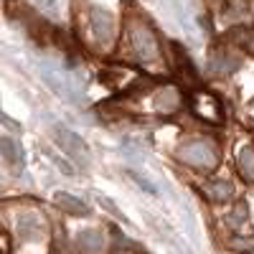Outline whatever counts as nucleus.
Masks as SVG:
<instances>
[{
  "label": "nucleus",
  "mask_w": 254,
  "mask_h": 254,
  "mask_svg": "<svg viewBox=\"0 0 254 254\" xmlns=\"http://www.w3.org/2000/svg\"><path fill=\"white\" fill-rule=\"evenodd\" d=\"M178 158L188 165L198 168V171L208 173L214 171L216 163H219V155H216V147L211 145L208 140H188L178 147Z\"/></svg>",
  "instance_id": "obj_1"
},
{
  "label": "nucleus",
  "mask_w": 254,
  "mask_h": 254,
  "mask_svg": "<svg viewBox=\"0 0 254 254\" xmlns=\"http://www.w3.org/2000/svg\"><path fill=\"white\" fill-rule=\"evenodd\" d=\"M130 46H132V51H135V56L140 61H153L160 54L158 38H155V33L147 28V26H135L130 31Z\"/></svg>",
  "instance_id": "obj_2"
},
{
  "label": "nucleus",
  "mask_w": 254,
  "mask_h": 254,
  "mask_svg": "<svg viewBox=\"0 0 254 254\" xmlns=\"http://www.w3.org/2000/svg\"><path fill=\"white\" fill-rule=\"evenodd\" d=\"M190 110H193L201 120L206 122H221V104L214 94H208L206 89H198L193 94V99H190Z\"/></svg>",
  "instance_id": "obj_3"
},
{
  "label": "nucleus",
  "mask_w": 254,
  "mask_h": 254,
  "mask_svg": "<svg viewBox=\"0 0 254 254\" xmlns=\"http://www.w3.org/2000/svg\"><path fill=\"white\" fill-rule=\"evenodd\" d=\"M89 23H92V31H94V36H97V41L99 44H107V41L112 38V15L107 13V10H99V8H94L92 13H89Z\"/></svg>",
  "instance_id": "obj_4"
},
{
  "label": "nucleus",
  "mask_w": 254,
  "mask_h": 254,
  "mask_svg": "<svg viewBox=\"0 0 254 254\" xmlns=\"http://www.w3.org/2000/svg\"><path fill=\"white\" fill-rule=\"evenodd\" d=\"M54 137H56V142H59L61 150H66L69 155H84V153H87V145H84V140H81L76 132L66 130V127H56Z\"/></svg>",
  "instance_id": "obj_5"
},
{
  "label": "nucleus",
  "mask_w": 254,
  "mask_h": 254,
  "mask_svg": "<svg viewBox=\"0 0 254 254\" xmlns=\"http://www.w3.org/2000/svg\"><path fill=\"white\" fill-rule=\"evenodd\" d=\"M15 231H18V237H20V239H26V242L41 239V237H44V221H41L36 214L20 216L18 224H15Z\"/></svg>",
  "instance_id": "obj_6"
},
{
  "label": "nucleus",
  "mask_w": 254,
  "mask_h": 254,
  "mask_svg": "<svg viewBox=\"0 0 254 254\" xmlns=\"http://www.w3.org/2000/svg\"><path fill=\"white\" fill-rule=\"evenodd\" d=\"M54 201H56L64 211H66V214H74V216H87V214H89L87 203L79 201V198L71 196V193H64V190H56V193H54Z\"/></svg>",
  "instance_id": "obj_7"
},
{
  "label": "nucleus",
  "mask_w": 254,
  "mask_h": 254,
  "mask_svg": "<svg viewBox=\"0 0 254 254\" xmlns=\"http://www.w3.org/2000/svg\"><path fill=\"white\" fill-rule=\"evenodd\" d=\"M203 196H206L208 201H214V203H224V201H229L231 196H234V186L226 183V181L208 183V186L203 188Z\"/></svg>",
  "instance_id": "obj_8"
},
{
  "label": "nucleus",
  "mask_w": 254,
  "mask_h": 254,
  "mask_svg": "<svg viewBox=\"0 0 254 254\" xmlns=\"http://www.w3.org/2000/svg\"><path fill=\"white\" fill-rule=\"evenodd\" d=\"M173 49H176V61H178V71H183V76H186V81H188V84H196V81H198V71H196V66H193V61H190V59L186 56L183 46L173 44Z\"/></svg>",
  "instance_id": "obj_9"
},
{
  "label": "nucleus",
  "mask_w": 254,
  "mask_h": 254,
  "mask_svg": "<svg viewBox=\"0 0 254 254\" xmlns=\"http://www.w3.org/2000/svg\"><path fill=\"white\" fill-rule=\"evenodd\" d=\"M237 165H239V173L249 183H254V147H242L237 155Z\"/></svg>",
  "instance_id": "obj_10"
},
{
  "label": "nucleus",
  "mask_w": 254,
  "mask_h": 254,
  "mask_svg": "<svg viewBox=\"0 0 254 254\" xmlns=\"http://www.w3.org/2000/svg\"><path fill=\"white\" fill-rule=\"evenodd\" d=\"M3 158L13 165V168H20L23 165V153H20V145L10 137H3Z\"/></svg>",
  "instance_id": "obj_11"
},
{
  "label": "nucleus",
  "mask_w": 254,
  "mask_h": 254,
  "mask_svg": "<svg viewBox=\"0 0 254 254\" xmlns=\"http://www.w3.org/2000/svg\"><path fill=\"white\" fill-rule=\"evenodd\" d=\"M237 66H239V59H229L226 51L214 54V59H211V69H214V74H229V71H234Z\"/></svg>",
  "instance_id": "obj_12"
},
{
  "label": "nucleus",
  "mask_w": 254,
  "mask_h": 254,
  "mask_svg": "<svg viewBox=\"0 0 254 254\" xmlns=\"http://www.w3.org/2000/svg\"><path fill=\"white\" fill-rule=\"evenodd\" d=\"M155 104L163 110V112H173V110H178V104H181V97H178V92L176 89H163L160 92V97L155 99Z\"/></svg>",
  "instance_id": "obj_13"
},
{
  "label": "nucleus",
  "mask_w": 254,
  "mask_h": 254,
  "mask_svg": "<svg viewBox=\"0 0 254 254\" xmlns=\"http://www.w3.org/2000/svg\"><path fill=\"white\" fill-rule=\"evenodd\" d=\"M79 249L81 252H99L102 249V234L99 231H84V234H79Z\"/></svg>",
  "instance_id": "obj_14"
},
{
  "label": "nucleus",
  "mask_w": 254,
  "mask_h": 254,
  "mask_svg": "<svg viewBox=\"0 0 254 254\" xmlns=\"http://www.w3.org/2000/svg\"><path fill=\"white\" fill-rule=\"evenodd\" d=\"M244 221H247V203L242 201V203L234 208V214L229 216V224H231V226H239V224H244Z\"/></svg>",
  "instance_id": "obj_15"
},
{
  "label": "nucleus",
  "mask_w": 254,
  "mask_h": 254,
  "mask_svg": "<svg viewBox=\"0 0 254 254\" xmlns=\"http://www.w3.org/2000/svg\"><path fill=\"white\" fill-rule=\"evenodd\" d=\"M130 178H132V181H135L137 186H142V188H145V190H147V193H150V196H155V193H158V190H155V186H153L150 181H147L145 176H140V173L130 171Z\"/></svg>",
  "instance_id": "obj_16"
},
{
  "label": "nucleus",
  "mask_w": 254,
  "mask_h": 254,
  "mask_svg": "<svg viewBox=\"0 0 254 254\" xmlns=\"http://www.w3.org/2000/svg\"><path fill=\"white\" fill-rule=\"evenodd\" d=\"M231 247L242 249V252H252L254 249V239H234V242H231Z\"/></svg>",
  "instance_id": "obj_17"
},
{
  "label": "nucleus",
  "mask_w": 254,
  "mask_h": 254,
  "mask_svg": "<svg viewBox=\"0 0 254 254\" xmlns=\"http://www.w3.org/2000/svg\"><path fill=\"white\" fill-rule=\"evenodd\" d=\"M38 3L44 5V8H54V5H56V0H38Z\"/></svg>",
  "instance_id": "obj_18"
}]
</instances>
